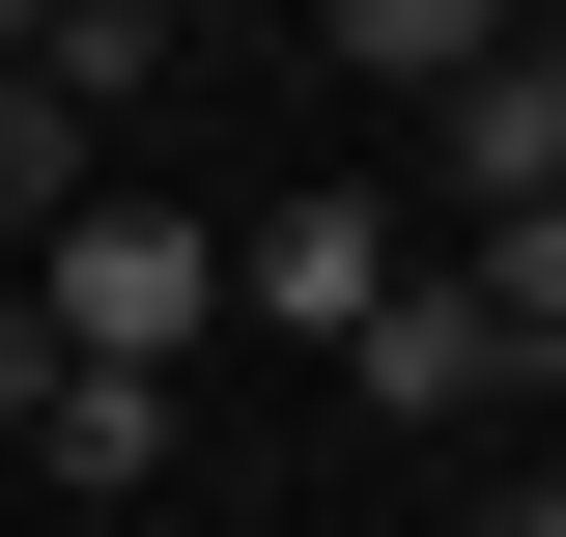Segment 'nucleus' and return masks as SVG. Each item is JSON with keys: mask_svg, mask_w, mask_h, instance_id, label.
<instances>
[{"mask_svg": "<svg viewBox=\"0 0 566 537\" xmlns=\"http://www.w3.org/2000/svg\"><path fill=\"white\" fill-rule=\"evenodd\" d=\"M29 339H57V368H142V397H170V368L227 339V227H199V199H85L57 255H29Z\"/></svg>", "mask_w": 566, "mask_h": 537, "instance_id": "1", "label": "nucleus"}, {"mask_svg": "<svg viewBox=\"0 0 566 537\" xmlns=\"http://www.w3.org/2000/svg\"><path fill=\"white\" fill-rule=\"evenodd\" d=\"M227 312H283V339H340V368H368V312H397V199H283V227H227Z\"/></svg>", "mask_w": 566, "mask_h": 537, "instance_id": "2", "label": "nucleus"}, {"mask_svg": "<svg viewBox=\"0 0 566 537\" xmlns=\"http://www.w3.org/2000/svg\"><path fill=\"white\" fill-rule=\"evenodd\" d=\"M453 199H482V227H566V57H538V29L453 85Z\"/></svg>", "mask_w": 566, "mask_h": 537, "instance_id": "3", "label": "nucleus"}, {"mask_svg": "<svg viewBox=\"0 0 566 537\" xmlns=\"http://www.w3.org/2000/svg\"><path fill=\"white\" fill-rule=\"evenodd\" d=\"M368 397H397V424H482V397H510L482 283H397V312H368Z\"/></svg>", "mask_w": 566, "mask_h": 537, "instance_id": "4", "label": "nucleus"}, {"mask_svg": "<svg viewBox=\"0 0 566 537\" xmlns=\"http://www.w3.org/2000/svg\"><path fill=\"white\" fill-rule=\"evenodd\" d=\"M57 481L142 509V481H170V397H142V368H57Z\"/></svg>", "mask_w": 566, "mask_h": 537, "instance_id": "5", "label": "nucleus"}, {"mask_svg": "<svg viewBox=\"0 0 566 537\" xmlns=\"http://www.w3.org/2000/svg\"><path fill=\"white\" fill-rule=\"evenodd\" d=\"M453 283H482V339H510V397H538V368H566V227H482Z\"/></svg>", "mask_w": 566, "mask_h": 537, "instance_id": "6", "label": "nucleus"}, {"mask_svg": "<svg viewBox=\"0 0 566 537\" xmlns=\"http://www.w3.org/2000/svg\"><path fill=\"white\" fill-rule=\"evenodd\" d=\"M57 141H85V114H57V85H29V57H0V227H29V255H57V227H85V170H57Z\"/></svg>", "mask_w": 566, "mask_h": 537, "instance_id": "7", "label": "nucleus"}, {"mask_svg": "<svg viewBox=\"0 0 566 537\" xmlns=\"http://www.w3.org/2000/svg\"><path fill=\"white\" fill-rule=\"evenodd\" d=\"M340 57H368V85H482L510 29H482V0H340Z\"/></svg>", "mask_w": 566, "mask_h": 537, "instance_id": "8", "label": "nucleus"}, {"mask_svg": "<svg viewBox=\"0 0 566 537\" xmlns=\"http://www.w3.org/2000/svg\"><path fill=\"white\" fill-rule=\"evenodd\" d=\"M29 85H57V114H114V85H170V29H142V0H57V29H29Z\"/></svg>", "mask_w": 566, "mask_h": 537, "instance_id": "9", "label": "nucleus"}, {"mask_svg": "<svg viewBox=\"0 0 566 537\" xmlns=\"http://www.w3.org/2000/svg\"><path fill=\"white\" fill-rule=\"evenodd\" d=\"M0 424H57V339H29V312H0Z\"/></svg>", "mask_w": 566, "mask_h": 537, "instance_id": "10", "label": "nucleus"}, {"mask_svg": "<svg viewBox=\"0 0 566 537\" xmlns=\"http://www.w3.org/2000/svg\"><path fill=\"white\" fill-rule=\"evenodd\" d=\"M510 537H566V481H510Z\"/></svg>", "mask_w": 566, "mask_h": 537, "instance_id": "11", "label": "nucleus"}, {"mask_svg": "<svg viewBox=\"0 0 566 537\" xmlns=\"http://www.w3.org/2000/svg\"><path fill=\"white\" fill-rule=\"evenodd\" d=\"M482 537H510V509H482Z\"/></svg>", "mask_w": 566, "mask_h": 537, "instance_id": "12", "label": "nucleus"}]
</instances>
